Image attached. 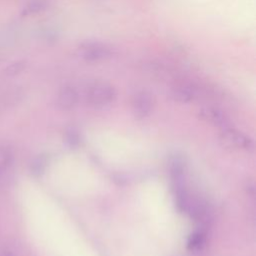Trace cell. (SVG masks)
I'll use <instances>...</instances> for the list:
<instances>
[{"label": "cell", "mask_w": 256, "mask_h": 256, "mask_svg": "<svg viewBox=\"0 0 256 256\" xmlns=\"http://www.w3.org/2000/svg\"><path fill=\"white\" fill-rule=\"evenodd\" d=\"M14 155L10 147L0 144V177L4 176L13 164Z\"/></svg>", "instance_id": "ba28073f"}, {"label": "cell", "mask_w": 256, "mask_h": 256, "mask_svg": "<svg viewBox=\"0 0 256 256\" xmlns=\"http://www.w3.org/2000/svg\"><path fill=\"white\" fill-rule=\"evenodd\" d=\"M221 140L228 146L234 147L237 149L249 150L253 147V143L250 138L241 133L240 131L230 128L229 126L223 128L221 134Z\"/></svg>", "instance_id": "277c9868"}, {"label": "cell", "mask_w": 256, "mask_h": 256, "mask_svg": "<svg viewBox=\"0 0 256 256\" xmlns=\"http://www.w3.org/2000/svg\"><path fill=\"white\" fill-rule=\"evenodd\" d=\"M0 256H16L11 250L8 249H2L0 251Z\"/></svg>", "instance_id": "4fadbf2b"}, {"label": "cell", "mask_w": 256, "mask_h": 256, "mask_svg": "<svg viewBox=\"0 0 256 256\" xmlns=\"http://www.w3.org/2000/svg\"><path fill=\"white\" fill-rule=\"evenodd\" d=\"M79 101V94L75 87L71 85H64L61 87L56 96V105L61 110L73 109Z\"/></svg>", "instance_id": "5b68a950"}, {"label": "cell", "mask_w": 256, "mask_h": 256, "mask_svg": "<svg viewBox=\"0 0 256 256\" xmlns=\"http://www.w3.org/2000/svg\"><path fill=\"white\" fill-rule=\"evenodd\" d=\"M48 5L47 0H29L22 8L21 15L30 16L41 13L48 8Z\"/></svg>", "instance_id": "9c48e42d"}, {"label": "cell", "mask_w": 256, "mask_h": 256, "mask_svg": "<svg viewBox=\"0 0 256 256\" xmlns=\"http://www.w3.org/2000/svg\"><path fill=\"white\" fill-rule=\"evenodd\" d=\"M171 97L179 103H188L194 97V89L190 84L181 82L171 88Z\"/></svg>", "instance_id": "52a82bcc"}, {"label": "cell", "mask_w": 256, "mask_h": 256, "mask_svg": "<svg viewBox=\"0 0 256 256\" xmlns=\"http://www.w3.org/2000/svg\"><path fill=\"white\" fill-rule=\"evenodd\" d=\"M80 55L87 62H99L110 58L112 50L100 42H85L80 46Z\"/></svg>", "instance_id": "7a4b0ae2"}, {"label": "cell", "mask_w": 256, "mask_h": 256, "mask_svg": "<svg viewBox=\"0 0 256 256\" xmlns=\"http://www.w3.org/2000/svg\"><path fill=\"white\" fill-rule=\"evenodd\" d=\"M47 164H48L47 157L45 155H38L31 162L30 171H31V173L34 176L39 177V176H41L45 172Z\"/></svg>", "instance_id": "30bf717a"}, {"label": "cell", "mask_w": 256, "mask_h": 256, "mask_svg": "<svg viewBox=\"0 0 256 256\" xmlns=\"http://www.w3.org/2000/svg\"><path fill=\"white\" fill-rule=\"evenodd\" d=\"M205 243V236L202 232H196L192 234L188 240V248L191 251H198L200 250Z\"/></svg>", "instance_id": "8fae6325"}, {"label": "cell", "mask_w": 256, "mask_h": 256, "mask_svg": "<svg viewBox=\"0 0 256 256\" xmlns=\"http://www.w3.org/2000/svg\"><path fill=\"white\" fill-rule=\"evenodd\" d=\"M200 117L206 121L207 123H210L214 126L220 127V128H226L228 127V119L225 116V114L214 107H204L199 112Z\"/></svg>", "instance_id": "8992f818"}, {"label": "cell", "mask_w": 256, "mask_h": 256, "mask_svg": "<svg viewBox=\"0 0 256 256\" xmlns=\"http://www.w3.org/2000/svg\"><path fill=\"white\" fill-rule=\"evenodd\" d=\"M23 67H24V64H22V63H15V64H12L10 67H9V69H11V73L13 72V73H18V72H20L22 69H23Z\"/></svg>", "instance_id": "7c38bea8"}, {"label": "cell", "mask_w": 256, "mask_h": 256, "mask_svg": "<svg viewBox=\"0 0 256 256\" xmlns=\"http://www.w3.org/2000/svg\"><path fill=\"white\" fill-rule=\"evenodd\" d=\"M154 96L147 90L137 91L132 98V110L137 119H143L150 115L154 107Z\"/></svg>", "instance_id": "3957f363"}, {"label": "cell", "mask_w": 256, "mask_h": 256, "mask_svg": "<svg viewBox=\"0 0 256 256\" xmlns=\"http://www.w3.org/2000/svg\"><path fill=\"white\" fill-rule=\"evenodd\" d=\"M117 96L115 87L106 81H95L85 90V100L94 108H103L111 104Z\"/></svg>", "instance_id": "6da1fadb"}]
</instances>
